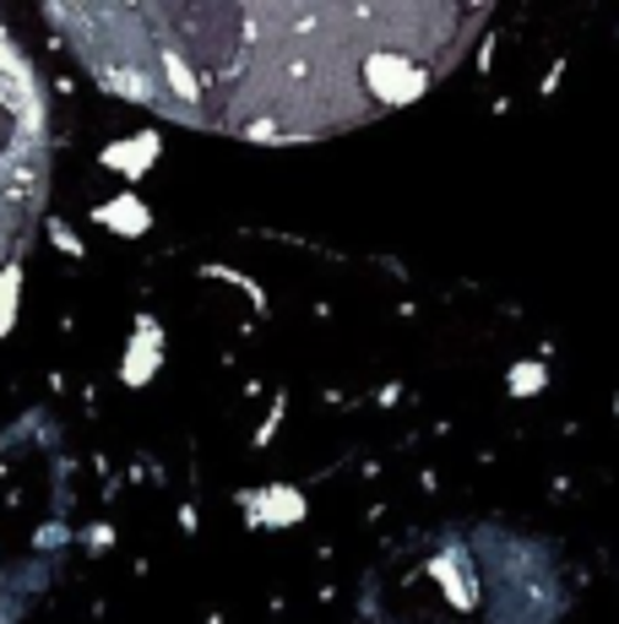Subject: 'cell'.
<instances>
[{
  "mask_svg": "<svg viewBox=\"0 0 619 624\" xmlns=\"http://www.w3.org/2000/svg\"><path fill=\"white\" fill-rule=\"evenodd\" d=\"M158 130H141V136H130V141H109L104 147V169H115L125 180H136V174H147V163L158 158Z\"/></svg>",
  "mask_w": 619,
  "mask_h": 624,
  "instance_id": "cell-1",
  "label": "cell"
},
{
  "mask_svg": "<svg viewBox=\"0 0 619 624\" xmlns=\"http://www.w3.org/2000/svg\"><path fill=\"white\" fill-rule=\"evenodd\" d=\"M93 218H98L104 229L125 234V240H136V234H147V229H153V212H147V207H141V195H130V190L115 195V201H104Z\"/></svg>",
  "mask_w": 619,
  "mask_h": 624,
  "instance_id": "cell-2",
  "label": "cell"
},
{
  "mask_svg": "<svg viewBox=\"0 0 619 624\" xmlns=\"http://www.w3.org/2000/svg\"><path fill=\"white\" fill-rule=\"evenodd\" d=\"M305 516V499L294 495V489H266V495L255 499V521L261 527H294Z\"/></svg>",
  "mask_w": 619,
  "mask_h": 624,
  "instance_id": "cell-3",
  "label": "cell"
},
{
  "mask_svg": "<svg viewBox=\"0 0 619 624\" xmlns=\"http://www.w3.org/2000/svg\"><path fill=\"white\" fill-rule=\"evenodd\" d=\"M153 370H158V331H141V337L130 342V353H125L120 374H125V385H141Z\"/></svg>",
  "mask_w": 619,
  "mask_h": 624,
  "instance_id": "cell-4",
  "label": "cell"
},
{
  "mask_svg": "<svg viewBox=\"0 0 619 624\" xmlns=\"http://www.w3.org/2000/svg\"><path fill=\"white\" fill-rule=\"evenodd\" d=\"M17 299H22V266H0V337L17 326Z\"/></svg>",
  "mask_w": 619,
  "mask_h": 624,
  "instance_id": "cell-5",
  "label": "cell"
},
{
  "mask_svg": "<svg viewBox=\"0 0 619 624\" xmlns=\"http://www.w3.org/2000/svg\"><path fill=\"white\" fill-rule=\"evenodd\" d=\"M544 380H549V370H544V364H522V370H511V391H516V396H533Z\"/></svg>",
  "mask_w": 619,
  "mask_h": 624,
  "instance_id": "cell-6",
  "label": "cell"
},
{
  "mask_svg": "<svg viewBox=\"0 0 619 624\" xmlns=\"http://www.w3.org/2000/svg\"><path fill=\"white\" fill-rule=\"evenodd\" d=\"M50 234H55V245H61L65 255H82V240H76V234H71L65 223H50Z\"/></svg>",
  "mask_w": 619,
  "mask_h": 624,
  "instance_id": "cell-7",
  "label": "cell"
}]
</instances>
